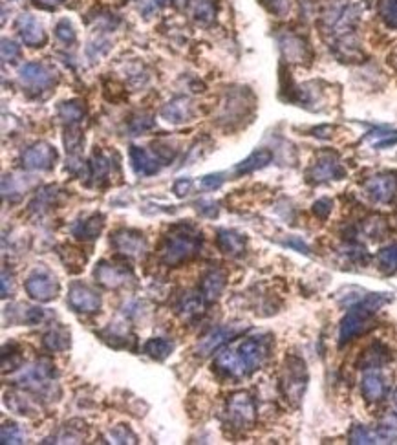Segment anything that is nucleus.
<instances>
[{
    "label": "nucleus",
    "instance_id": "1",
    "mask_svg": "<svg viewBox=\"0 0 397 445\" xmlns=\"http://www.w3.org/2000/svg\"><path fill=\"white\" fill-rule=\"evenodd\" d=\"M269 348L260 337H247L238 346H225L215 359V367L225 376L246 377L266 363Z\"/></svg>",
    "mask_w": 397,
    "mask_h": 445
},
{
    "label": "nucleus",
    "instance_id": "2",
    "mask_svg": "<svg viewBox=\"0 0 397 445\" xmlns=\"http://www.w3.org/2000/svg\"><path fill=\"white\" fill-rule=\"evenodd\" d=\"M202 247V233L191 224H178L168 231L159 249V258L165 266L176 267L196 257Z\"/></svg>",
    "mask_w": 397,
    "mask_h": 445
},
{
    "label": "nucleus",
    "instance_id": "3",
    "mask_svg": "<svg viewBox=\"0 0 397 445\" xmlns=\"http://www.w3.org/2000/svg\"><path fill=\"white\" fill-rule=\"evenodd\" d=\"M390 301L388 294H370L362 299L361 303H357L350 312L345 315V319L340 323L339 330V343L346 345L357 335H361L370 328L371 317Z\"/></svg>",
    "mask_w": 397,
    "mask_h": 445
},
{
    "label": "nucleus",
    "instance_id": "4",
    "mask_svg": "<svg viewBox=\"0 0 397 445\" xmlns=\"http://www.w3.org/2000/svg\"><path fill=\"white\" fill-rule=\"evenodd\" d=\"M55 365L50 359H41V361L33 363L32 367L24 368V370L15 377V383L19 387L28 388L35 394L46 396L53 390L55 385Z\"/></svg>",
    "mask_w": 397,
    "mask_h": 445
},
{
    "label": "nucleus",
    "instance_id": "5",
    "mask_svg": "<svg viewBox=\"0 0 397 445\" xmlns=\"http://www.w3.org/2000/svg\"><path fill=\"white\" fill-rule=\"evenodd\" d=\"M308 385V370L300 357H288L284 363L282 377H280V387L289 404L298 405L304 396Z\"/></svg>",
    "mask_w": 397,
    "mask_h": 445
},
{
    "label": "nucleus",
    "instance_id": "6",
    "mask_svg": "<svg viewBox=\"0 0 397 445\" xmlns=\"http://www.w3.org/2000/svg\"><path fill=\"white\" fill-rule=\"evenodd\" d=\"M24 288H26L28 295L39 301V303H50L59 295L61 284L48 267L39 266L28 275Z\"/></svg>",
    "mask_w": 397,
    "mask_h": 445
},
{
    "label": "nucleus",
    "instance_id": "7",
    "mask_svg": "<svg viewBox=\"0 0 397 445\" xmlns=\"http://www.w3.org/2000/svg\"><path fill=\"white\" fill-rule=\"evenodd\" d=\"M227 418L236 429H247L255 424L256 405L251 394L246 390L231 394L227 399Z\"/></svg>",
    "mask_w": 397,
    "mask_h": 445
},
{
    "label": "nucleus",
    "instance_id": "8",
    "mask_svg": "<svg viewBox=\"0 0 397 445\" xmlns=\"http://www.w3.org/2000/svg\"><path fill=\"white\" fill-rule=\"evenodd\" d=\"M112 246L117 253L128 258H142L148 252L143 233L136 229H119L112 235Z\"/></svg>",
    "mask_w": 397,
    "mask_h": 445
},
{
    "label": "nucleus",
    "instance_id": "9",
    "mask_svg": "<svg viewBox=\"0 0 397 445\" xmlns=\"http://www.w3.org/2000/svg\"><path fill=\"white\" fill-rule=\"evenodd\" d=\"M57 162V151L48 142H37L22 154V167L30 171H50Z\"/></svg>",
    "mask_w": 397,
    "mask_h": 445
},
{
    "label": "nucleus",
    "instance_id": "10",
    "mask_svg": "<svg viewBox=\"0 0 397 445\" xmlns=\"http://www.w3.org/2000/svg\"><path fill=\"white\" fill-rule=\"evenodd\" d=\"M21 83L32 92H44L55 84V74L41 63H26L19 70Z\"/></svg>",
    "mask_w": 397,
    "mask_h": 445
},
{
    "label": "nucleus",
    "instance_id": "11",
    "mask_svg": "<svg viewBox=\"0 0 397 445\" xmlns=\"http://www.w3.org/2000/svg\"><path fill=\"white\" fill-rule=\"evenodd\" d=\"M68 304L70 308L79 314H95L101 310V295L94 288L86 284L73 283L68 290Z\"/></svg>",
    "mask_w": 397,
    "mask_h": 445
},
{
    "label": "nucleus",
    "instance_id": "12",
    "mask_svg": "<svg viewBox=\"0 0 397 445\" xmlns=\"http://www.w3.org/2000/svg\"><path fill=\"white\" fill-rule=\"evenodd\" d=\"M345 167L340 165L339 158L331 154V152H325L320 154L319 160L315 162V165L309 169V178L320 184V182H328V180H340L345 178Z\"/></svg>",
    "mask_w": 397,
    "mask_h": 445
},
{
    "label": "nucleus",
    "instance_id": "13",
    "mask_svg": "<svg viewBox=\"0 0 397 445\" xmlns=\"http://www.w3.org/2000/svg\"><path fill=\"white\" fill-rule=\"evenodd\" d=\"M238 332H240V328H235V326H218V328L211 330L209 334L204 335V337L198 341L196 354L202 357L211 356L213 352L220 350L222 346L235 339L236 335H238Z\"/></svg>",
    "mask_w": 397,
    "mask_h": 445
},
{
    "label": "nucleus",
    "instance_id": "14",
    "mask_svg": "<svg viewBox=\"0 0 397 445\" xmlns=\"http://www.w3.org/2000/svg\"><path fill=\"white\" fill-rule=\"evenodd\" d=\"M365 191L377 204H388L397 191V180L392 174H377L366 182Z\"/></svg>",
    "mask_w": 397,
    "mask_h": 445
},
{
    "label": "nucleus",
    "instance_id": "15",
    "mask_svg": "<svg viewBox=\"0 0 397 445\" xmlns=\"http://www.w3.org/2000/svg\"><path fill=\"white\" fill-rule=\"evenodd\" d=\"M94 277L101 286H105V288L108 290H115V288H119V286H123V284H125L132 275L130 272H126L125 267L103 261L95 266Z\"/></svg>",
    "mask_w": 397,
    "mask_h": 445
},
{
    "label": "nucleus",
    "instance_id": "16",
    "mask_svg": "<svg viewBox=\"0 0 397 445\" xmlns=\"http://www.w3.org/2000/svg\"><path fill=\"white\" fill-rule=\"evenodd\" d=\"M17 30L19 35L22 37L24 44L32 48H41L46 44V33L42 28L41 22H37L35 17L32 15H21L17 19Z\"/></svg>",
    "mask_w": 397,
    "mask_h": 445
},
{
    "label": "nucleus",
    "instance_id": "17",
    "mask_svg": "<svg viewBox=\"0 0 397 445\" xmlns=\"http://www.w3.org/2000/svg\"><path fill=\"white\" fill-rule=\"evenodd\" d=\"M278 44H280L284 57L288 59L289 63H306V61L311 57L308 44H306L304 39L298 37V35L284 33V35L278 37Z\"/></svg>",
    "mask_w": 397,
    "mask_h": 445
},
{
    "label": "nucleus",
    "instance_id": "18",
    "mask_svg": "<svg viewBox=\"0 0 397 445\" xmlns=\"http://www.w3.org/2000/svg\"><path fill=\"white\" fill-rule=\"evenodd\" d=\"M225 281H227V277H225V273L222 269H209L205 273L198 288L202 297L205 299V303H215L216 299L220 297V294L224 292Z\"/></svg>",
    "mask_w": 397,
    "mask_h": 445
},
{
    "label": "nucleus",
    "instance_id": "19",
    "mask_svg": "<svg viewBox=\"0 0 397 445\" xmlns=\"http://www.w3.org/2000/svg\"><path fill=\"white\" fill-rule=\"evenodd\" d=\"M216 244H218L220 252L229 255V257H238L246 252L247 238L246 235H240L236 231L231 229H220L218 236H216Z\"/></svg>",
    "mask_w": 397,
    "mask_h": 445
},
{
    "label": "nucleus",
    "instance_id": "20",
    "mask_svg": "<svg viewBox=\"0 0 397 445\" xmlns=\"http://www.w3.org/2000/svg\"><path fill=\"white\" fill-rule=\"evenodd\" d=\"M163 120H167L168 123L173 125H180V123H185V121H191L194 115L193 105L187 97H176L171 103L163 106L162 111Z\"/></svg>",
    "mask_w": 397,
    "mask_h": 445
},
{
    "label": "nucleus",
    "instance_id": "21",
    "mask_svg": "<svg viewBox=\"0 0 397 445\" xmlns=\"http://www.w3.org/2000/svg\"><path fill=\"white\" fill-rule=\"evenodd\" d=\"M130 162L132 169L136 171V174H139V176H152V174H156L159 171L162 160L148 154L145 149L130 147Z\"/></svg>",
    "mask_w": 397,
    "mask_h": 445
},
{
    "label": "nucleus",
    "instance_id": "22",
    "mask_svg": "<svg viewBox=\"0 0 397 445\" xmlns=\"http://www.w3.org/2000/svg\"><path fill=\"white\" fill-rule=\"evenodd\" d=\"M105 227V216L103 215H92L84 220L77 222L73 225V236L83 242H92L101 235V231Z\"/></svg>",
    "mask_w": 397,
    "mask_h": 445
},
{
    "label": "nucleus",
    "instance_id": "23",
    "mask_svg": "<svg viewBox=\"0 0 397 445\" xmlns=\"http://www.w3.org/2000/svg\"><path fill=\"white\" fill-rule=\"evenodd\" d=\"M273 160V152L269 149H256L253 154L240 162L236 165V174H249L253 171H258V169H264L266 165H269Z\"/></svg>",
    "mask_w": 397,
    "mask_h": 445
},
{
    "label": "nucleus",
    "instance_id": "24",
    "mask_svg": "<svg viewBox=\"0 0 397 445\" xmlns=\"http://www.w3.org/2000/svg\"><path fill=\"white\" fill-rule=\"evenodd\" d=\"M57 114L66 125L73 126L83 121L84 114H86V108H84V103L81 100H70L59 105Z\"/></svg>",
    "mask_w": 397,
    "mask_h": 445
},
{
    "label": "nucleus",
    "instance_id": "25",
    "mask_svg": "<svg viewBox=\"0 0 397 445\" xmlns=\"http://www.w3.org/2000/svg\"><path fill=\"white\" fill-rule=\"evenodd\" d=\"M42 345L50 352H64L70 346V332L64 326H53L42 337Z\"/></svg>",
    "mask_w": 397,
    "mask_h": 445
},
{
    "label": "nucleus",
    "instance_id": "26",
    "mask_svg": "<svg viewBox=\"0 0 397 445\" xmlns=\"http://www.w3.org/2000/svg\"><path fill=\"white\" fill-rule=\"evenodd\" d=\"M362 396L368 401H379L385 396V381H383L381 374L377 372H366L362 377Z\"/></svg>",
    "mask_w": 397,
    "mask_h": 445
},
{
    "label": "nucleus",
    "instance_id": "27",
    "mask_svg": "<svg viewBox=\"0 0 397 445\" xmlns=\"http://www.w3.org/2000/svg\"><path fill=\"white\" fill-rule=\"evenodd\" d=\"M173 350H174L173 343L167 339H163V337H152V339L146 341L145 346H143V352H145L146 356L152 357V359H156V361L167 359Z\"/></svg>",
    "mask_w": 397,
    "mask_h": 445
},
{
    "label": "nucleus",
    "instance_id": "28",
    "mask_svg": "<svg viewBox=\"0 0 397 445\" xmlns=\"http://www.w3.org/2000/svg\"><path fill=\"white\" fill-rule=\"evenodd\" d=\"M205 299L202 297V294H187L182 299V303L178 306V312L183 319H194L204 312Z\"/></svg>",
    "mask_w": 397,
    "mask_h": 445
},
{
    "label": "nucleus",
    "instance_id": "29",
    "mask_svg": "<svg viewBox=\"0 0 397 445\" xmlns=\"http://www.w3.org/2000/svg\"><path fill=\"white\" fill-rule=\"evenodd\" d=\"M191 15L200 22V24H209L215 21L216 8L213 0H194L191 4Z\"/></svg>",
    "mask_w": 397,
    "mask_h": 445
},
{
    "label": "nucleus",
    "instance_id": "30",
    "mask_svg": "<svg viewBox=\"0 0 397 445\" xmlns=\"http://www.w3.org/2000/svg\"><path fill=\"white\" fill-rule=\"evenodd\" d=\"M6 404H8V407L13 408L17 414H26V416H30V414L37 413V407L35 404H33L32 398H26L22 392H13V394H6Z\"/></svg>",
    "mask_w": 397,
    "mask_h": 445
},
{
    "label": "nucleus",
    "instance_id": "31",
    "mask_svg": "<svg viewBox=\"0 0 397 445\" xmlns=\"http://www.w3.org/2000/svg\"><path fill=\"white\" fill-rule=\"evenodd\" d=\"M90 171H92V178L95 182H103L110 173V160L103 152H95L90 160Z\"/></svg>",
    "mask_w": 397,
    "mask_h": 445
},
{
    "label": "nucleus",
    "instance_id": "32",
    "mask_svg": "<svg viewBox=\"0 0 397 445\" xmlns=\"http://www.w3.org/2000/svg\"><path fill=\"white\" fill-rule=\"evenodd\" d=\"M348 440L354 445H370L377 444V435L376 430L368 429V427H362V425H356L354 429L350 430L348 435Z\"/></svg>",
    "mask_w": 397,
    "mask_h": 445
},
{
    "label": "nucleus",
    "instance_id": "33",
    "mask_svg": "<svg viewBox=\"0 0 397 445\" xmlns=\"http://www.w3.org/2000/svg\"><path fill=\"white\" fill-rule=\"evenodd\" d=\"M377 262H379V266H381L383 272L387 273H396L397 272V246H388L385 249L379 252L377 255Z\"/></svg>",
    "mask_w": 397,
    "mask_h": 445
},
{
    "label": "nucleus",
    "instance_id": "34",
    "mask_svg": "<svg viewBox=\"0 0 397 445\" xmlns=\"http://www.w3.org/2000/svg\"><path fill=\"white\" fill-rule=\"evenodd\" d=\"M110 444H137V436L128 429V425H117L108 433Z\"/></svg>",
    "mask_w": 397,
    "mask_h": 445
},
{
    "label": "nucleus",
    "instance_id": "35",
    "mask_svg": "<svg viewBox=\"0 0 397 445\" xmlns=\"http://www.w3.org/2000/svg\"><path fill=\"white\" fill-rule=\"evenodd\" d=\"M379 13L383 21L387 22V26L397 30V0H381Z\"/></svg>",
    "mask_w": 397,
    "mask_h": 445
},
{
    "label": "nucleus",
    "instance_id": "36",
    "mask_svg": "<svg viewBox=\"0 0 397 445\" xmlns=\"http://www.w3.org/2000/svg\"><path fill=\"white\" fill-rule=\"evenodd\" d=\"M377 444H397V424L387 422L376 429Z\"/></svg>",
    "mask_w": 397,
    "mask_h": 445
},
{
    "label": "nucleus",
    "instance_id": "37",
    "mask_svg": "<svg viewBox=\"0 0 397 445\" xmlns=\"http://www.w3.org/2000/svg\"><path fill=\"white\" fill-rule=\"evenodd\" d=\"M371 143L376 149L388 147V145H394L397 143V131H377L371 132Z\"/></svg>",
    "mask_w": 397,
    "mask_h": 445
},
{
    "label": "nucleus",
    "instance_id": "38",
    "mask_svg": "<svg viewBox=\"0 0 397 445\" xmlns=\"http://www.w3.org/2000/svg\"><path fill=\"white\" fill-rule=\"evenodd\" d=\"M0 440L2 444H22V433L15 424H4L0 430Z\"/></svg>",
    "mask_w": 397,
    "mask_h": 445
},
{
    "label": "nucleus",
    "instance_id": "39",
    "mask_svg": "<svg viewBox=\"0 0 397 445\" xmlns=\"http://www.w3.org/2000/svg\"><path fill=\"white\" fill-rule=\"evenodd\" d=\"M55 35H57L59 41L64 42V44H72V42H75V32H73V26L68 21L59 22L57 28H55Z\"/></svg>",
    "mask_w": 397,
    "mask_h": 445
},
{
    "label": "nucleus",
    "instance_id": "40",
    "mask_svg": "<svg viewBox=\"0 0 397 445\" xmlns=\"http://www.w3.org/2000/svg\"><path fill=\"white\" fill-rule=\"evenodd\" d=\"M152 126H154V120H152L151 115H137L136 120L130 121L128 129H130V132L134 136H137V134H142V132L151 131Z\"/></svg>",
    "mask_w": 397,
    "mask_h": 445
},
{
    "label": "nucleus",
    "instance_id": "41",
    "mask_svg": "<svg viewBox=\"0 0 397 445\" xmlns=\"http://www.w3.org/2000/svg\"><path fill=\"white\" fill-rule=\"evenodd\" d=\"M19 55H21V48L17 46L13 41L4 39V41H2V59H4L6 63H8V61H15Z\"/></svg>",
    "mask_w": 397,
    "mask_h": 445
},
{
    "label": "nucleus",
    "instance_id": "42",
    "mask_svg": "<svg viewBox=\"0 0 397 445\" xmlns=\"http://www.w3.org/2000/svg\"><path fill=\"white\" fill-rule=\"evenodd\" d=\"M313 213L319 218H328V215L331 213V202L329 200H319L317 204L313 205Z\"/></svg>",
    "mask_w": 397,
    "mask_h": 445
},
{
    "label": "nucleus",
    "instance_id": "43",
    "mask_svg": "<svg viewBox=\"0 0 397 445\" xmlns=\"http://www.w3.org/2000/svg\"><path fill=\"white\" fill-rule=\"evenodd\" d=\"M26 323L28 325H39L44 319V310L42 308H28L26 312Z\"/></svg>",
    "mask_w": 397,
    "mask_h": 445
},
{
    "label": "nucleus",
    "instance_id": "44",
    "mask_svg": "<svg viewBox=\"0 0 397 445\" xmlns=\"http://www.w3.org/2000/svg\"><path fill=\"white\" fill-rule=\"evenodd\" d=\"M222 184H224L222 174H207V176L202 178V185H204L205 189H218Z\"/></svg>",
    "mask_w": 397,
    "mask_h": 445
},
{
    "label": "nucleus",
    "instance_id": "45",
    "mask_svg": "<svg viewBox=\"0 0 397 445\" xmlns=\"http://www.w3.org/2000/svg\"><path fill=\"white\" fill-rule=\"evenodd\" d=\"M191 187H193V182H191V180H178V182H176V184H174V193H176V196H180V198H183V196H185V194L188 193V191H191Z\"/></svg>",
    "mask_w": 397,
    "mask_h": 445
},
{
    "label": "nucleus",
    "instance_id": "46",
    "mask_svg": "<svg viewBox=\"0 0 397 445\" xmlns=\"http://www.w3.org/2000/svg\"><path fill=\"white\" fill-rule=\"evenodd\" d=\"M171 0H148V2H143L142 4V10L145 15H151L152 11L157 10L159 6H167Z\"/></svg>",
    "mask_w": 397,
    "mask_h": 445
},
{
    "label": "nucleus",
    "instance_id": "47",
    "mask_svg": "<svg viewBox=\"0 0 397 445\" xmlns=\"http://www.w3.org/2000/svg\"><path fill=\"white\" fill-rule=\"evenodd\" d=\"M11 294H13V277L10 275V278H8V269L4 267V272H2V297H8Z\"/></svg>",
    "mask_w": 397,
    "mask_h": 445
},
{
    "label": "nucleus",
    "instance_id": "48",
    "mask_svg": "<svg viewBox=\"0 0 397 445\" xmlns=\"http://www.w3.org/2000/svg\"><path fill=\"white\" fill-rule=\"evenodd\" d=\"M37 4L42 6V8H55V6H59L63 0H35Z\"/></svg>",
    "mask_w": 397,
    "mask_h": 445
},
{
    "label": "nucleus",
    "instance_id": "49",
    "mask_svg": "<svg viewBox=\"0 0 397 445\" xmlns=\"http://www.w3.org/2000/svg\"><path fill=\"white\" fill-rule=\"evenodd\" d=\"M392 407H394V413H396L397 416V390L394 392V399H392Z\"/></svg>",
    "mask_w": 397,
    "mask_h": 445
}]
</instances>
